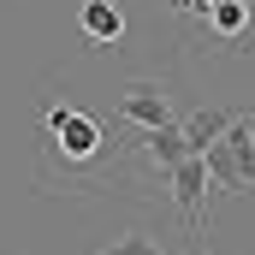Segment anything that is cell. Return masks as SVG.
Returning a JSON list of instances; mask_svg holds the SVG:
<instances>
[{
  "label": "cell",
  "mask_w": 255,
  "mask_h": 255,
  "mask_svg": "<svg viewBox=\"0 0 255 255\" xmlns=\"http://www.w3.org/2000/svg\"><path fill=\"white\" fill-rule=\"evenodd\" d=\"M232 119H238V113H226V107H184V113H178V130H184L190 154H208V148L226 136Z\"/></svg>",
  "instance_id": "8992f818"
},
{
  "label": "cell",
  "mask_w": 255,
  "mask_h": 255,
  "mask_svg": "<svg viewBox=\"0 0 255 255\" xmlns=\"http://www.w3.org/2000/svg\"><path fill=\"white\" fill-rule=\"evenodd\" d=\"M36 184L42 196H154L148 166L136 160L130 130L101 119L95 107H83L71 89L60 95V77L42 83V136H36Z\"/></svg>",
  "instance_id": "6da1fadb"
},
{
  "label": "cell",
  "mask_w": 255,
  "mask_h": 255,
  "mask_svg": "<svg viewBox=\"0 0 255 255\" xmlns=\"http://www.w3.org/2000/svg\"><path fill=\"white\" fill-rule=\"evenodd\" d=\"M208 196H214V184H208V166H202V154L178 160V166L166 172V202L178 208V220L190 226V238H202V232H208Z\"/></svg>",
  "instance_id": "277c9868"
},
{
  "label": "cell",
  "mask_w": 255,
  "mask_h": 255,
  "mask_svg": "<svg viewBox=\"0 0 255 255\" xmlns=\"http://www.w3.org/2000/svg\"><path fill=\"white\" fill-rule=\"evenodd\" d=\"M190 54H255V0H208L184 18Z\"/></svg>",
  "instance_id": "7a4b0ae2"
},
{
  "label": "cell",
  "mask_w": 255,
  "mask_h": 255,
  "mask_svg": "<svg viewBox=\"0 0 255 255\" xmlns=\"http://www.w3.org/2000/svg\"><path fill=\"white\" fill-rule=\"evenodd\" d=\"M125 24H130L125 0H77V36L89 48H119L125 42Z\"/></svg>",
  "instance_id": "5b68a950"
},
{
  "label": "cell",
  "mask_w": 255,
  "mask_h": 255,
  "mask_svg": "<svg viewBox=\"0 0 255 255\" xmlns=\"http://www.w3.org/2000/svg\"><path fill=\"white\" fill-rule=\"evenodd\" d=\"M184 107H178V83L166 77V71H142V77H125L119 89H113V107H107V119L130 136H142V130H160L172 125Z\"/></svg>",
  "instance_id": "3957f363"
},
{
  "label": "cell",
  "mask_w": 255,
  "mask_h": 255,
  "mask_svg": "<svg viewBox=\"0 0 255 255\" xmlns=\"http://www.w3.org/2000/svg\"><path fill=\"white\" fill-rule=\"evenodd\" d=\"M95 255H166V250H160L154 232H119L107 250H95Z\"/></svg>",
  "instance_id": "52a82bcc"
},
{
  "label": "cell",
  "mask_w": 255,
  "mask_h": 255,
  "mask_svg": "<svg viewBox=\"0 0 255 255\" xmlns=\"http://www.w3.org/2000/svg\"><path fill=\"white\" fill-rule=\"evenodd\" d=\"M172 255H214V250H202V244H184V250H172Z\"/></svg>",
  "instance_id": "ba28073f"
}]
</instances>
